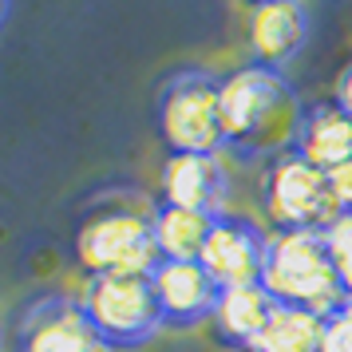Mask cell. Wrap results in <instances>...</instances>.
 Listing matches in <instances>:
<instances>
[{
    "label": "cell",
    "instance_id": "7c38bea8",
    "mask_svg": "<svg viewBox=\"0 0 352 352\" xmlns=\"http://www.w3.org/2000/svg\"><path fill=\"white\" fill-rule=\"evenodd\" d=\"M277 313V301L261 285H241V289H222L218 309H214V336L222 340L226 349L234 352H254L265 324Z\"/></svg>",
    "mask_w": 352,
    "mask_h": 352
},
{
    "label": "cell",
    "instance_id": "e0dca14e",
    "mask_svg": "<svg viewBox=\"0 0 352 352\" xmlns=\"http://www.w3.org/2000/svg\"><path fill=\"white\" fill-rule=\"evenodd\" d=\"M320 352H352V320L344 313L324 320V329H320Z\"/></svg>",
    "mask_w": 352,
    "mask_h": 352
},
{
    "label": "cell",
    "instance_id": "ba28073f",
    "mask_svg": "<svg viewBox=\"0 0 352 352\" xmlns=\"http://www.w3.org/2000/svg\"><path fill=\"white\" fill-rule=\"evenodd\" d=\"M270 234L241 214H218L210 226V238L198 254V265L214 277L218 289L261 285V261H265Z\"/></svg>",
    "mask_w": 352,
    "mask_h": 352
},
{
    "label": "cell",
    "instance_id": "6da1fadb",
    "mask_svg": "<svg viewBox=\"0 0 352 352\" xmlns=\"http://www.w3.org/2000/svg\"><path fill=\"white\" fill-rule=\"evenodd\" d=\"M222 151L238 162H270L289 155L305 119V103L285 72L241 64L218 80Z\"/></svg>",
    "mask_w": 352,
    "mask_h": 352
},
{
    "label": "cell",
    "instance_id": "ffe728a7",
    "mask_svg": "<svg viewBox=\"0 0 352 352\" xmlns=\"http://www.w3.org/2000/svg\"><path fill=\"white\" fill-rule=\"evenodd\" d=\"M8 12H12V8H8V0H0V28H4V20H8Z\"/></svg>",
    "mask_w": 352,
    "mask_h": 352
},
{
    "label": "cell",
    "instance_id": "d6986e66",
    "mask_svg": "<svg viewBox=\"0 0 352 352\" xmlns=\"http://www.w3.org/2000/svg\"><path fill=\"white\" fill-rule=\"evenodd\" d=\"M336 107L352 119V64L344 67V72H340V80H336Z\"/></svg>",
    "mask_w": 352,
    "mask_h": 352
},
{
    "label": "cell",
    "instance_id": "5bb4252c",
    "mask_svg": "<svg viewBox=\"0 0 352 352\" xmlns=\"http://www.w3.org/2000/svg\"><path fill=\"white\" fill-rule=\"evenodd\" d=\"M210 226H214L210 214H194V210L178 206L151 210V230H155V245H159L162 261H198L210 238Z\"/></svg>",
    "mask_w": 352,
    "mask_h": 352
},
{
    "label": "cell",
    "instance_id": "7402d4cb",
    "mask_svg": "<svg viewBox=\"0 0 352 352\" xmlns=\"http://www.w3.org/2000/svg\"><path fill=\"white\" fill-rule=\"evenodd\" d=\"M0 344H4V333H0Z\"/></svg>",
    "mask_w": 352,
    "mask_h": 352
},
{
    "label": "cell",
    "instance_id": "3957f363",
    "mask_svg": "<svg viewBox=\"0 0 352 352\" xmlns=\"http://www.w3.org/2000/svg\"><path fill=\"white\" fill-rule=\"evenodd\" d=\"M218 80L206 67H178L162 80L155 123L166 155H222Z\"/></svg>",
    "mask_w": 352,
    "mask_h": 352
},
{
    "label": "cell",
    "instance_id": "5b68a950",
    "mask_svg": "<svg viewBox=\"0 0 352 352\" xmlns=\"http://www.w3.org/2000/svg\"><path fill=\"white\" fill-rule=\"evenodd\" d=\"M76 261L87 277H151L159 265V245L151 230V214L107 210L96 214L76 238Z\"/></svg>",
    "mask_w": 352,
    "mask_h": 352
},
{
    "label": "cell",
    "instance_id": "9a60e30c",
    "mask_svg": "<svg viewBox=\"0 0 352 352\" xmlns=\"http://www.w3.org/2000/svg\"><path fill=\"white\" fill-rule=\"evenodd\" d=\"M320 329H324L320 317L305 313V309L277 305V313L265 324L254 352H320Z\"/></svg>",
    "mask_w": 352,
    "mask_h": 352
},
{
    "label": "cell",
    "instance_id": "2e32d148",
    "mask_svg": "<svg viewBox=\"0 0 352 352\" xmlns=\"http://www.w3.org/2000/svg\"><path fill=\"white\" fill-rule=\"evenodd\" d=\"M324 245H329V257H333L336 273L344 289L352 293V214H340L329 230H324Z\"/></svg>",
    "mask_w": 352,
    "mask_h": 352
},
{
    "label": "cell",
    "instance_id": "7a4b0ae2",
    "mask_svg": "<svg viewBox=\"0 0 352 352\" xmlns=\"http://www.w3.org/2000/svg\"><path fill=\"white\" fill-rule=\"evenodd\" d=\"M261 289L277 305L305 309L320 320L336 317L349 297V289L329 257L324 234H309V230L270 234L265 261H261Z\"/></svg>",
    "mask_w": 352,
    "mask_h": 352
},
{
    "label": "cell",
    "instance_id": "4fadbf2b",
    "mask_svg": "<svg viewBox=\"0 0 352 352\" xmlns=\"http://www.w3.org/2000/svg\"><path fill=\"white\" fill-rule=\"evenodd\" d=\"M293 155L305 159L317 170H336L352 162V119L333 103H313L305 107L301 131H297V143H293Z\"/></svg>",
    "mask_w": 352,
    "mask_h": 352
},
{
    "label": "cell",
    "instance_id": "8992f818",
    "mask_svg": "<svg viewBox=\"0 0 352 352\" xmlns=\"http://www.w3.org/2000/svg\"><path fill=\"white\" fill-rule=\"evenodd\" d=\"M80 301L87 309L91 329L111 352L143 349L162 329L151 277H119V273L115 277H87Z\"/></svg>",
    "mask_w": 352,
    "mask_h": 352
},
{
    "label": "cell",
    "instance_id": "52a82bcc",
    "mask_svg": "<svg viewBox=\"0 0 352 352\" xmlns=\"http://www.w3.org/2000/svg\"><path fill=\"white\" fill-rule=\"evenodd\" d=\"M16 352H111L87 320L80 297L67 293H40L20 309L12 329Z\"/></svg>",
    "mask_w": 352,
    "mask_h": 352
},
{
    "label": "cell",
    "instance_id": "277c9868",
    "mask_svg": "<svg viewBox=\"0 0 352 352\" xmlns=\"http://www.w3.org/2000/svg\"><path fill=\"white\" fill-rule=\"evenodd\" d=\"M261 210L270 218L273 234H293V230L324 234L340 218L333 194H329L324 170L309 166L293 151L265 162V170H261Z\"/></svg>",
    "mask_w": 352,
    "mask_h": 352
},
{
    "label": "cell",
    "instance_id": "30bf717a",
    "mask_svg": "<svg viewBox=\"0 0 352 352\" xmlns=\"http://www.w3.org/2000/svg\"><path fill=\"white\" fill-rule=\"evenodd\" d=\"M230 175L218 155H166L159 166V206L218 218L226 214Z\"/></svg>",
    "mask_w": 352,
    "mask_h": 352
},
{
    "label": "cell",
    "instance_id": "8fae6325",
    "mask_svg": "<svg viewBox=\"0 0 352 352\" xmlns=\"http://www.w3.org/2000/svg\"><path fill=\"white\" fill-rule=\"evenodd\" d=\"M309 8L301 0H261L250 8L245 20V44H250V64L285 72V64L305 48L309 40Z\"/></svg>",
    "mask_w": 352,
    "mask_h": 352
},
{
    "label": "cell",
    "instance_id": "ac0fdd59",
    "mask_svg": "<svg viewBox=\"0 0 352 352\" xmlns=\"http://www.w3.org/2000/svg\"><path fill=\"white\" fill-rule=\"evenodd\" d=\"M324 178H329V194H333L336 210H340V214H352V162L329 170Z\"/></svg>",
    "mask_w": 352,
    "mask_h": 352
},
{
    "label": "cell",
    "instance_id": "44dd1931",
    "mask_svg": "<svg viewBox=\"0 0 352 352\" xmlns=\"http://www.w3.org/2000/svg\"><path fill=\"white\" fill-rule=\"evenodd\" d=\"M340 313H344V317L352 320V293H349V297H344V309H340Z\"/></svg>",
    "mask_w": 352,
    "mask_h": 352
},
{
    "label": "cell",
    "instance_id": "9c48e42d",
    "mask_svg": "<svg viewBox=\"0 0 352 352\" xmlns=\"http://www.w3.org/2000/svg\"><path fill=\"white\" fill-rule=\"evenodd\" d=\"M151 293L162 329H198L214 317L222 289L198 261H159L151 270Z\"/></svg>",
    "mask_w": 352,
    "mask_h": 352
}]
</instances>
